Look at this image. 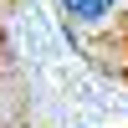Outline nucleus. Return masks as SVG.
<instances>
[{
	"label": "nucleus",
	"mask_w": 128,
	"mask_h": 128,
	"mask_svg": "<svg viewBox=\"0 0 128 128\" xmlns=\"http://www.w3.org/2000/svg\"><path fill=\"white\" fill-rule=\"evenodd\" d=\"M62 10L72 16V26H108L118 0H62Z\"/></svg>",
	"instance_id": "nucleus-1"
}]
</instances>
